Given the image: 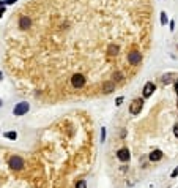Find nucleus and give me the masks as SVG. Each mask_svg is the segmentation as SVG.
<instances>
[{
	"label": "nucleus",
	"mask_w": 178,
	"mask_h": 188,
	"mask_svg": "<svg viewBox=\"0 0 178 188\" xmlns=\"http://www.w3.org/2000/svg\"><path fill=\"white\" fill-rule=\"evenodd\" d=\"M165 22H167V14H165V13H164V11H162V13H161V24H162V25H164V24H165Z\"/></svg>",
	"instance_id": "ddd939ff"
},
{
	"label": "nucleus",
	"mask_w": 178,
	"mask_h": 188,
	"mask_svg": "<svg viewBox=\"0 0 178 188\" xmlns=\"http://www.w3.org/2000/svg\"><path fill=\"white\" fill-rule=\"evenodd\" d=\"M104 139H106V130L103 128V131H101V141L104 142Z\"/></svg>",
	"instance_id": "4468645a"
},
{
	"label": "nucleus",
	"mask_w": 178,
	"mask_h": 188,
	"mask_svg": "<svg viewBox=\"0 0 178 188\" xmlns=\"http://www.w3.org/2000/svg\"><path fill=\"white\" fill-rule=\"evenodd\" d=\"M175 92H177V95H178V82L175 84Z\"/></svg>",
	"instance_id": "aec40b11"
},
{
	"label": "nucleus",
	"mask_w": 178,
	"mask_h": 188,
	"mask_svg": "<svg viewBox=\"0 0 178 188\" xmlns=\"http://www.w3.org/2000/svg\"><path fill=\"white\" fill-rule=\"evenodd\" d=\"M117 156H118L120 161H128V160H129V150H128L126 147L120 149V150L117 152Z\"/></svg>",
	"instance_id": "6e6552de"
},
{
	"label": "nucleus",
	"mask_w": 178,
	"mask_h": 188,
	"mask_svg": "<svg viewBox=\"0 0 178 188\" xmlns=\"http://www.w3.org/2000/svg\"><path fill=\"white\" fill-rule=\"evenodd\" d=\"M17 2V0H3V3H8V5H10V3H16Z\"/></svg>",
	"instance_id": "2eb2a0df"
},
{
	"label": "nucleus",
	"mask_w": 178,
	"mask_h": 188,
	"mask_svg": "<svg viewBox=\"0 0 178 188\" xmlns=\"http://www.w3.org/2000/svg\"><path fill=\"white\" fill-rule=\"evenodd\" d=\"M85 82H87V79H85V76L82 73H74L71 76V85L74 89H82L85 85Z\"/></svg>",
	"instance_id": "f03ea898"
},
{
	"label": "nucleus",
	"mask_w": 178,
	"mask_h": 188,
	"mask_svg": "<svg viewBox=\"0 0 178 188\" xmlns=\"http://www.w3.org/2000/svg\"><path fill=\"white\" fill-rule=\"evenodd\" d=\"M177 175H178V168H177V169H173V171H172V177H177Z\"/></svg>",
	"instance_id": "f3484780"
},
{
	"label": "nucleus",
	"mask_w": 178,
	"mask_h": 188,
	"mask_svg": "<svg viewBox=\"0 0 178 188\" xmlns=\"http://www.w3.org/2000/svg\"><path fill=\"white\" fill-rule=\"evenodd\" d=\"M101 90H103V93H112V92H115V82L114 81H104L103 85H101Z\"/></svg>",
	"instance_id": "0eeeda50"
},
{
	"label": "nucleus",
	"mask_w": 178,
	"mask_h": 188,
	"mask_svg": "<svg viewBox=\"0 0 178 188\" xmlns=\"http://www.w3.org/2000/svg\"><path fill=\"white\" fill-rule=\"evenodd\" d=\"M162 158V152L161 150H153L151 153H150V160L151 161H158V160Z\"/></svg>",
	"instance_id": "9d476101"
},
{
	"label": "nucleus",
	"mask_w": 178,
	"mask_h": 188,
	"mask_svg": "<svg viewBox=\"0 0 178 188\" xmlns=\"http://www.w3.org/2000/svg\"><path fill=\"white\" fill-rule=\"evenodd\" d=\"M142 104H144V100H140V98L134 100L133 103H131V106H129V112H131L133 115L140 114V111H142Z\"/></svg>",
	"instance_id": "20e7f679"
},
{
	"label": "nucleus",
	"mask_w": 178,
	"mask_h": 188,
	"mask_svg": "<svg viewBox=\"0 0 178 188\" xmlns=\"http://www.w3.org/2000/svg\"><path fill=\"white\" fill-rule=\"evenodd\" d=\"M84 166H69L65 161L54 164L52 158L33 155L22 168L8 163V153L0 149V188H76Z\"/></svg>",
	"instance_id": "f257e3e1"
},
{
	"label": "nucleus",
	"mask_w": 178,
	"mask_h": 188,
	"mask_svg": "<svg viewBox=\"0 0 178 188\" xmlns=\"http://www.w3.org/2000/svg\"><path fill=\"white\" fill-rule=\"evenodd\" d=\"M3 13H5V8L2 6V8H0V18H2V14H3Z\"/></svg>",
	"instance_id": "6ab92c4d"
},
{
	"label": "nucleus",
	"mask_w": 178,
	"mask_h": 188,
	"mask_svg": "<svg viewBox=\"0 0 178 188\" xmlns=\"http://www.w3.org/2000/svg\"><path fill=\"white\" fill-rule=\"evenodd\" d=\"M29 109H30V104L27 103V101H22V103H19V104H16V106H14L13 114L16 115V117H21V115L27 114V112H29Z\"/></svg>",
	"instance_id": "7ed1b4c3"
},
{
	"label": "nucleus",
	"mask_w": 178,
	"mask_h": 188,
	"mask_svg": "<svg viewBox=\"0 0 178 188\" xmlns=\"http://www.w3.org/2000/svg\"><path fill=\"white\" fill-rule=\"evenodd\" d=\"M0 104H2V101H0Z\"/></svg>",
	"instance_id": "4be33fe9"
},
{
	"label": "nucleus",
	"mask_w": 178,
	"mask_h": 188,
	"mask_svg": "<svg viewBox=\"0 0 178 188\" xmlns=\"http://www.w3.org/2000/svg\"><path fill=\"white\" fill-rule=\"evenodd\" d=\"M173 133H175V136L178 138V125H175V127H173Z\"/></svg>",
	"instance_id": "a211bd4d"
},
{
	"label": "nucleus",
	"mask_w": 178,
	"mask_h": 188,
	"mask_svg": "<svg viewBox=\"0 0 178 188\" xmlns=\"http://www.w3.org/2000/svg\"><path fill=\"white\" fill-rule=\"evenodd\" d=\"M142 60V54L137 52V51H133V52L128 54V62H129L131 65H139Z\"/></svg>",
	"instance_id": "39448f33"
},
{
	"label": "nucleus",
	"mask_w": 178,
	"mask_h": 188,
	"mask_svg": "<svg viewBox=\"0 0 178 188\" xmlns=\"http://www.w3.org/2000/svg\"><path fill=\"white\" fill-rule=\"evenodd\" d=\"M32 27V18L30 16H21L19 18V29L21 30H27Z\"/></svg>",
	"instance_id": "423d86ee"
},
{
	"label": "nucleus",
	"mask_w": 178,
	"mask_h": 188,
	"mask_svg": "<svg viewBox=\"0 0 178 188\" xmlns=\"http://www.w3.org/2000/svg\"><path fill=\"white\" fill-rule=\"evenodd\" d=\"M121 103H123V96H118V98H117V104L120 106V104H121Z\"/></svg>",
	"instance_id": "dca6fc26"
},
{
	"label": "nucleus",
	"mask_w": 178,
	"mask_h": 188,
	"mask_svg": "<svg viewBox=\"0 0 178 188\" xmlns=\"http://www.w3.org/2000/svg\"><path fill=\"white\" fill-rule=\"evenodd\" d=\"M2 77H3V74H2V71H0V79H2Z\"/></svg>",
	"instance_id": "412c9836"
},
{
	"label": "nucleus",
	"mask_w": 178,
	"mask_h": 188,
	"mask_svg": "<svg viewBox=\"0 0 178 188\" xmlns=\"http://www.w3.org/2000/svg\"><path fill=\"white\" fill-rule=\"evenodd\" d=\"M76 188H87V182H85L84 179H80L79 182L76 183Z\"/></svg>",
	"instance_id": "f8f14e48"
},
{
	"label": "nucleus",
	"mask_w": 178,
	"mask_h": 188,
	"mask_svg": "<svg viewBox=\"0 0 178 188\" xmlns=\"http://www.w3.org/2000/svg\"><path fill=\"white\" fill-rule=\"evenodd\" d=\"M153 92H154V84H153V82H147L145 87H144V96H145V98H148Z\"/></svg>",
	"instance_id": "1a4fd4ad"
},
{
	"label": "nucleus",
	"mask_w": 178,
	"mask_h": 188,
	"mask_svg": "<svg viewBox=\"0 0 178 188\" xmlns=\"http://www.w3.org/2000/svg\"><path fill=\"white\" fill-rule=\"evenodd\" d=\"M5 138H6V139H11V141H16L17 133H16V131H8V133H5Z\"/></svg>",
	"instance_id": "9b49d317"
}]
</instances>
